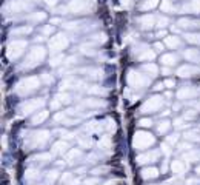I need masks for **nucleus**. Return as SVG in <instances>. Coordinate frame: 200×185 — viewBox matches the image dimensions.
Instances as JSON below:
<instances>
[{
	"label": "nucleus",
	"instance_id": "obj_1",
	"mask_svg": "<svg viewBox=\"0 0 200 185\" xmlns=\"http://www.w3.org/2000/svg\"><path fill=\"white\" fill-rule=\"evenodd\" d=\"M145 3L143 5H139V9H142V11H145V9H148V8H156L157 6V0H143Z\"/></svg>",
	"mask_w": 200,
	"mask_h": 185
}]
</instances>
